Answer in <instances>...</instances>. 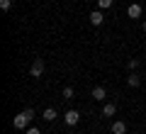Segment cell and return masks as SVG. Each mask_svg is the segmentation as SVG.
<instances>
[{
    "mask_svg": "<svg viewBox=\"0 0 146 134\" xmlns=\"http://www.w3.org/2000/svg\"><path fill=\"white\" fill-rule=\"evenodd\" d=\"M32 119H34V110H32V107H27V110H22V112L17 115L15 119H12V124H15V129H27Z\"/></svg>",
    "mask_w": 146,
    "mask_h": 134,
    "instance_id": "obj_1",
    "label": "cell"
},
{
    "mask_svg": "<svg viewBox=\"0 0 146 134\" xmlns=\"http://www.w3.org/2000/svg\"><path fill=\"white\" fill-rule=\"evenodd\" d=\"M42 73H44V61L42 59H34V63H32V68H29V76L32 78H42Z\"/></svg>",
    "mask_w": 146,
    "mask_h": 134,
    "instance_id": "obj_2",
    "label": "cell"
},
{
    "mask_svg": "<svg viewBox=\"0 0 146 134\" xmlns=\"http://www.w3.org/2000/svg\"><path fill=\"white\" fill-rule=\"evenodd\" d=\"M63 122H66V124H68V127H76V124H78V122H80V115H78V112H76V110H68V112H66V115H63Z\"/></svg>",
    "mask_w": 146,
    "mask_h": 134,
    "instance_id": "obj_3",
    "label": "cell"
},
{
    "mask_svg": "<svg viewBox=\"0 0 146 134\" xmlns=\"http://www.w3.org/2000/svg\"><path fill=\"white\" fill-rule=\"evenodd\" d=\"M141 12H144V10H141V5H139V3H131V5L127 7V15H129L131 20H139V17H141Z\"/></svg>",
    "mask_w": 146,
    "mask_h": 134,
    "instance_id": "obj_4",
    "label": "cell"
},
{
    "mask_svg": "<svg viewBox=\"0 0 146 134\" xmlns=\"http://www.w3.org/2000/svg\"><path fill=\"white\" fill-rule=\"evenodd\" d=\"M105 98H107V90H105L102 85H95V88H93V100H98V103H102Z\"/></svg>",
    "mask_w": 146,
    "mask_h": 134,
    "instance_id": "obj_5",
    "label": "cell"
},
{
    "mask_svg": "<svg viewBox=\"0 0 146 134\" xmlns=\"http://www.w3.org/2000/svg\"><path fill=\"white\" fill-rule=\"evenodd\" d=\"M90 22H93V27H100L105 22V15L100 10H93V12H90Z\"/></svg>",
    "mask_w": 146,
    "mask_h": 134,
    "instance_id": "obj_6",
    "label": "cell"
},
{
    "mask_svg": "<svg viewBox=\"0 0 146 134\" xmlns=\"http://www.w3.org/2000/svg\"><path fill=\"white\" fill-rule=\"evenodd\" d=\"M112 134H127V124L122 122V119L112 122Z\"/></svg>",
    "mask_w": 146,
    "mask_h": 134,
    "instance_id": "obj_7",
    "label": "cell"
},
{
    "mask_svg": "<svg viewBox=\"0 0 146 134\" xmlns=\"http://www.w3.org/2000/svg\"><path fill=\"white\" fill-rule=\"evenodd\" d=\"M102 115H105V117H115V115H117V105L115 103H107L102 107Z\"/></svg>",
    "mask_w": 146,
    "mask_h": 134,
    "instance_id": "obj_8",
    "label": "cell"
},
{
    "mask_svg": "<svg viewBox=\"0 0 146 134\" xmlns=\"http://www.w3.org/2000/svg\"><path fill=\"white\" fill-rule=\"evenodd\" d=\"M139 83H141V78L136 76L134 71H131V73H129V78H127V85H129V88H139Z\"/></svg>",
    "mask_w": 146,
    "mask_h": 134,
    "instance_id": "obj_9",
    "label": "cell"
},
{
    "mask_svg": "<svg viewBox=\"0 0 146 134\" xmlns=\"http://www.w3.org/2000/svg\"><path fill=\"white\" fill-rule=\"evenodd\" d=\"M56 117H58V115H56V110H54V107H46V110H44V115H42V119H46V122H54Z\"/></svg>",
    "mask_w": 146,
    "mask_h": 134,
    "instance_id": "obj_10",
    "label": "cell"
},
{
    "mask_svg": "<svg viewBox=\"0 0 146 134\" xmlns=\"http://www.w3.org/2000/svg\"><path fill=\"white\" fill-rule=\"evenodd\" d=\"M61 95H63V100H73V88H71V85H66Z\"/></svg>",
    "mask_w": 146,
    "mask_h": 134,
    "instance_id": "obj_11",
    "label": "cell"
},
{
    "mask_svg": "<svg viewBox=\"0 0 146 134\" xmlns=\"http://www.w3.org/2000/svg\"><path fill=\"white\" fill-rule=\"evenodd\" d=\"M112 3H115V0H98L100 10H110V7H112Z\"/></svg>",
    "mask_w": 146,
    "mask_h": 134,
    "instance_id": "obj_12",
    "label": "cell"
},
{
    "mask_svg": "<svg viewBox=\"0 0 146 134\" xmlns=\"http://www.w3.org/2000/svg\"><path fill=\"white\" fill-rule=\"evenodd\" d=\"M136 66H139V61H136V59H129V61H127V68H129V73H131V71H136Z\"/></svg>",
    "mask_w": 146,
    "mask_h": 134,
    "instance_id": "obj_13",
    "label": "cell"
},
{
    "mask_svg": "<svg viewBox=\"0 0 146 134\" xmlns=\"http://www.w3.org/2000/svg\"><path fill=\"white\" fill-rule=\"evenodd\" d=\"M0 7H3V10H10V7H12V0H0Z\"/></svg>",
    "mask_w": 146,
    "mask_h": 134,
    "instance_id": "obj_14",
    "label": "cell"
},
{
    "mask_svg": "<svg viewBox=\"0 0 146 134\" xmlns=\"http://www.w3.org/2000/svg\"><path fill=\"white\" fill-rule=\"evenodd\" d=\"M25 134H42V132H39V127H27Z\"/></svg>",
    "mask_w": 146,
    "mask_h": 134,
    "instance_id": "obj_15",
    "label": "cell"
},
{
    "mask_svg": "<svg viewBox=\"0 0 146 134\" xmlns=\"http://www.w3.org/2000/svg\"><path fill=\"white\" fill-rule=\"evenodd\" d=\"M144 32H146V20H144Z\"/></svg>",
    "mask_w": 146,
    "mask_h": 134,
    "instance_id": "obj_16",
    "label": "cell"
}]
</instances>
